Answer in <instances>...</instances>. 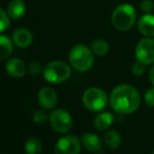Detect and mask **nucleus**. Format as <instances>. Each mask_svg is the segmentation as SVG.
Returning a JSON list of instances; mask_svg holds the SVG:
<instances>
[{
	"instance_id": "1",
	"label": "nucleus",
	"mask_w": 154,
	"mask_h": 154,
	"mask_svg": "<svg viewBox=\"0 0 154 154\" xmlns=\"http://www.w3.org/2000/svg\"><path fill=\"white\" fill-rule=\"evenodd\" d=\"M112 110L119 114H130L138 109L140 94L135 87L129 84H121L112 89L109 97Z\"/></svg>"
},
{
	"instance_id": "2",
	"label": "nucleus",
	"mask_w": 154,
	"mask_h": 154,
	"mask_svg": "<svg viewBox=\"0 0 154 154\" xmlns=\"http://www.w3.org/2000/svg\"><path fill=\"white\" fill-rule=\"evenodd\" d=\"M136 22V12L131 4L118 5L111 14V23L116 29L126 32L131 29Z\"/></svg>"
},
{
	"instance_id": "3",
	"label": "nucleus",
	"mask_w": 154,
	"mask_h": 154,
	"mask_svg": "<svg viewBox=\"0 0 154 154\" xmlns=\"http://www.w3.org/2000/svg\"><path fill=\"white\" fill-rule=\"evenodd\" d=\"M68 58L71 67L80 72L88 71L94 62L91 48L84 44L75 45L69 51Z\"/></svg>"
},
{
	"instance_id": "4",
	"label": "nucleus",
	"mask_w": 154,
	"mask_h": 154,
	"mask_svg": "<svg viewBox=\"0 0 154 154\" xmlns=\"http://www.w3.org/2000/svg\"><path fill=\"white\" fill-rule=\"evenodd\" d=\"M71 75V69L68 64L63 61H51L43 68V77L47 82L53 84H61L67 81Z\"/></svg>"
},
{
	"instance_id": "5",
	"label": "nucleus",
	"mask_w": 154,
	"mask_h": 154,
	"mask_svg": "<svg viewBox=\"0 0 154 154\" xmlns=\"http://www.w3.org/2000/svg\"><path fill=\"white\" fill-rule=\"evenodd\" d=\"M84 106L90 111H101L107 106L108 97L103 89L99 87H90L82 95Z\"/></svg>"
},
{
	"instance_id": "6",
	"label": "nucleus",
	"mask_w": 154,
	"mask_h": 154,
	"mask_svg": "<svg viewBox=\"0 0 154 154\" xmlns=\"http://www.w3.org/2000/svg\"><path fill=\"white\" fill-rule=\"evenodd\" d=\"M136 61L143 63L144 65L154 64V38L144 37L138 41L134 51Z\"/></svg>"
},
{
	"instance_id": "7",
	"label": "nucleus",
	"mask_w": 154,
	"mask_h": 154,
	"mask_svg": "<svg viewBox=\"0 0 154 154\" xmlns=\"http://www.w3.org/2000/svg\"><path fill=\"white\" fill-rule=\"evenodd\" d=\"M49 122L53 129L58 133H66L72 128V118L64 109H56L49 116Z\"/></svg>"
},
{
	"instance_id": "8",
	"label": "nucleus",
	"mask_w": 154,
	"mask_h": 154,
	"mask_svg": "<svg viewBox=\"0 0 154 154\" xmlns=\"http://www.w3.org/2000/svg\"><path fill=\"white\" fill-rule=\"evenodd\" d=\"M81 151V140L75 135L63 136L57 142L55 154H79Z\"/></svg>"
},
{
	"instance_id": "9",
	"label": "nucleus",
	"mask_w": 154,
	"mask_h": 154,
	"mask_svg": "<svg viewBox=\"0 0 154 154\" xmlns=\"http://www.w3.org/2000/svg\"><path fill=\"white\" fill-rule=\"evenodd\" d=\"M38 102L45 109H51L58 102V94L51 87H43L38 93Z\"/></svg>"
},
{
	"instance_id": "10",
	"label": "nucleus",
	"mask_w": 154,
	"mask_h": 154,
	"mask_svg": "<svg viewBox=\"0 0 154 154\" xmlns=\"http://www.w3.org/2000/svg\"><path fill=\"white\" fill-rule=\"evenodd\" d=\"M137 29L144 37L154 38V15L144 14L138 18Z\"/></svg>"
},
{
	"instance_id": "11",
	"label": "nucleus",
	"mask_w": 154,
	"mask_h": 154,
	"mask_svg": "<svg viewBox=\"0 0 154 154\" xmlns=\"http://www.w3.org/2000/svg\"><path fill=\"white\" fill-rule=\"evenodd\" d=\"M6 72L14 78H22L26 73V67L22 60L18 58H12L5 64Z\"/></svg>"
},
{
	"instance_id": "12",
	"label": "nucleus",
	"mask_w": 154,
	"mask_h": 154,
	"mask_svg": "<svg viewBox=\"0 0 154 154\" xmlns=\"http://www.w3.org/2000/svg\"><path fill=\"white\" fill-rule=\"evenodd\" d=\"M13 42L18 47H27L32 42V34L26 29H18L13 34Z\"/></svg>"
},
{
	"instance_id": "13",
	"label": "nucleus",
	"mask_w": 154,
	"mask_h": 154,
	"mask_svg": "<svg viewBox=\"0 0 154 154\" xmlns=\"http://www.w3.org/2000/svg\"><path fill=\"white\" fill-rule=\"evenodd\" d=\"M114 122V116L110 112H100L93 119V126L97 130H107Z\"/></svg>"
},
{
	"instance_id": "14",
	"label": "nucleus",
	"mask_w": 154,
	"mask_h": 154,
	"mask_svg": "<svg viewBox=\"0 0 154 154\" xmlns=\"http://www.w3.org/2000/svg\"><path fill=\"white\" fill-rule=\"evenodd\" d=\"M82 145L91 152H97L102 149V140L94 133H84L81 138Z\"/></svg>"
},
{
	"instance_id": "15",
	"label": "nucleus",
	"mask_w": 154,
	"mask_h": 154,
	"mask_svg": "<svg viewBox=\"0 0 154 154\" xmlns=\"http://www.w3.org/2000/svg\"><path fill=\"white\" fill-rule=\"evenodd\" d=\"M26 6L22 0H12L8 5V12L10 18L12 19H20L24 16Z\"/></svg>"
},
{
	"instance_id": "16",
	"label": "nucleus",
	"mask_w": 154,
	"mask_h": 154,
	"mask_svg": "<svg viewBox=\"0 0 154 154\" xmlns=\"http://www.w3.org/2000/svg\"><path fill=\"white\" fill-rule=\"evenodd\" d=\"M121 135L116 130H108L104 133L103 142L105 146L110 150H116L121 145Z\"/></svg>"
},
{
	"instance_id": "17",
	"label": "nucleus",
	"mask_w": 154,
	"mask_h": 154,
	"mask_svg": "<svg viewBox=\"0 0 154 154\" xmlns=\"http://www.w3.org/2000/svg\"><path fill=\"white\" fill-rule=\"evenodd\" d=\"M91 51L94 55L99 56V57H103L106 56L109 53L110 46L108 44L107 41L103 40V39H97V40L91 42Z\"/></svg>"
},
{
	"instance_id": "18",
	"label": "nucleus",
	"mask_w": 154,
	"mask_h": 154,
	"mask_svg": "<svg viewBox=\"0 0 154 154\" xmlns=\"http://www.w3.org/2000/svg\"><path fill=\"white\" fill-rule=\"evenodd\" d=\"M13 44L14 42L8 37L0 35V60H4L10 57L13 51Z\"/></svg>"
},
{
	"instance_id": "19",
	"label": "nucleus",
	"mask_w": 154,
	"mask_h": 154,
	"mask_svg": "<svg viewBox=\"0 0 154 154\" xmlns=\"http://www.w3.org/2000/svg\"><path fill=\"white\" fill-rule=\"evenodd\" d=\"M25 152L26 154H40L42 151V144L36 137H29L25 142Z\"/></svg>"
},
{
	"instance_id": "20",
	"label": "nucleus",
	"mask_w": 154,
	"mask_h": 154,
	"mask_svg": "<svg viewBox=\"0 0 154 154\" xmlns=\"http://www.w3.org/2000/svg\"><path fill=\"white\" fill-rule=\"evenodd\" d=\"M10 26V16L4 10L0 8V32H4Z\"/></svg>"
},
{
	"instance_id": "21",
	"label": "nucleus",
	"mask_w": 154,
	"mask_h": 154,
	"mask_svg": "<svg viewBox=\"0 0 154 154\" xmlns=\"http://www.w3.org/2000/svg\"><path fill=\"white\" fill-rule=\"evenodd\" d=\"M131 71L134 75L140 77V75H144L145 71H146V65H144L143 63H140L138 61H135L131 66Z\"/></svg>"
},
{
	"instance_id": "22",
	"label": "nucleus",
	"mask_w": 154,
	"mask_h": 154,
	"mask_svg": "<svg viewBox=\"0 0 154 154\" xmlns=\"http://www.w3.org/2000/svg\"><path fill=\"white\" fill-rule=\"evenodd\" d=\"M140 8L144 14H152L154 11V2L152 0H142L140 3Z\"/></svg>"
},
{
	"instance_id": "23",
	"label": "nucleus",
	"mask_w": 154,
	"mask_h": 154,
	"mask_svg": "<svg viewBox=\"0 0 154 154\" xmlns=\"http://www.w3.org/2000/svg\"><path fill=\"white\" fill-rule=\"evenodd\" d=\"M32 119H34V122L36 124H44L48 120V116H47L46 112L43 111V110H37L34 113Z\"/></svg>"
},
{
	"instance_id": "24",
	"label": "nucleus",
	"mask_w": 154,
	"mask_h": 154,
	"mask_svg": "<svg viewBox=\"0 0 154 154\" xmlns=\"http://www.w3.org/2000/svg\"><path fill=\"white\" fill-rule=\"evenodd\" d=\"M145 103L149 106V107L154 108V86L149 89H147V91L145 92L144 95Z\"/></svg>"
},
{
	"instance_id": "25",
	"label": "nucleus",
	"mask_w": 154,
	"mask_h": 154,
	"mask_svg": "<svg viewBox=\"0 0 154 154\" xmlns=\"http://www.w3.org/2000/svg\"><path fill=\"white\" fill-rule=\"evenodd\" d=\"M27 70H29V73H32V75H39V73L42 71V66H41V64L39 62H31L29 64V67H27Z\"/></svg>"
},
{
	"instance_id": "26",
	"label": "nucleus",
	"mask_w": 154,
	"mask_h": 154,
	"mask_svg": "<svg viewBox=\"0 0 154 154\" xmlns=\"http://www.w3.org/2000/svg\"><path fill=\"white\" fill-rule=\"evenodd\" d=\"M149 81H150V83L154 86V64H153V66L151 67L150 72H149Z\"/></svg>"
},
{
	"instance_id": "27",
	"label": "nucleus",
	"mask_w": 154,
	"mask_h": 154,
	"mask_svg": "<svg viewBox=\"0 0 154 154\" xmlns=\"http://www.w3.org/2000/svg\"><path fill=\"white\" fill-rule=\"evenodd\" d=\"M151 154H154V151H153V152H152V153H151Z\"/></svg>"
},
{
	"instance_id": "28",
	"label": "nucleus",
	"mask_w": 154,
	"mask_h": 154,
	"mask_svg": "<svg viewBox=\"0 0 154 154\" xmlns=\"http://www.w3.org/2000/svg\"><path fill=\"white\" fill-rule=\"evenodd\" d=\"M99 154H102V153H99Z\"/></svg>"
}]
</instances>
